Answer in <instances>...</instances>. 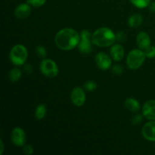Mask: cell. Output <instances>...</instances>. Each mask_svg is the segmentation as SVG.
Here are the masks:
<instances>
[{
    "mask_svg": "<svg viewBox=\"0 0 155 155\" xmlns=\"http://www.w3.org/2000/svg\"><path fill=\"white\" fill-rule=\"evenodd\" d=\"M142 135L148 141L155 142V120H150L143 126Z\"/></svg>",
    "mask_w": 155,
    "mask_h": 155,
    "instance_id": "cell-11",
    "label": "cell"
},
{
    "mask_svg": "<svg viewBox=\"0 0 155 155\" xmlns=\"http://www.w3.org/2000/svg\"><path fill=\"white\" fill-rule=\"evenodd\" d=\"M80 33L72 28H64L59 30L54 36L56 46L64 51H70L78 46Z\"/></svg>",
    "mask_w": 155,
    "mask_h": 155,
    "instance_id": "cell-1",
    "label": "cell"
},
{
    "mask_svg": "<svg viewBox=\"0 0 155 155\" xmlns=\"http://www.w3.org/2000/svg\"><path fill=\"white\" fill-rule=\"evenodd\" d=\"M47 0H27V2L34 8H39L44 5Z\"/></svg>",
    "mask_w": 155,
    "mask_h": 155,
    "instance_id": "cell-22",
    "label": "cell"
},
{
    "mask_svg": "<svg viewBox=\"0 0 155 155\" xmlns=\"http://www.w3.org/2000/svg\"><path fill=\"white\" fill-rule=\"evenodd\" d=\"M40 72L48 78H54L58 75L59 69L57 64L51 59H42L39 65Z\"/></svg>",
    "mask_w": 155,
    "mask_h": 155,
    "instance_id": "cell-5",
    "label": "cell"
},
{
    "mask_svg": "<svg viewBox=\"0 0 155 155\" xmlns=\"http://www.w3.org/2000/svg\"><path fill=\"white\" fill-rule=\"evenodd\" d=\"M36 54L39 58L45 59L47 56L46 48L43 45H38L36 48Z\"/></svg>",
    "mask_w": 155,
    "mask_h": 155,
    "instance_id": "cell-20",
    "label": "cell"
},
{
    "mask_svg": "<svg viewBox=\"0 0 155 155\" xmlns=\"http://www.w3.org/2000/svg\"><path fill=\"white\" fill-rule=\"evenodd\" d=\"M124 72V68L120 64H116L112 68V73L115 75H120Z\"/></svg>",
    "mask_w": 155,
    "mask_h": 155,
    "instance_id": "cell-25",
    "label": "cell"
},
{
    "mask_svg": "<svg viewBox=\"0 0 155 155\" xmlns=\"http://www.w3.org/2000/svg\"><path fill=\"white\" fill-rule=\"evenodd\" d=\"M148 8H149V11L152 13H155V2H151L148 5Z\"/></svg>",
    "mask_w": 155,
    "mask_h": 155,
    "instance_id": "cell-29",
    "label": "cell"
},
{
    "mask_svg": "<svg viewBox=\"0 0 155 155\" xmlns=\"http://www.w3.org/2000/svg\"><path fill=\"white\" fill-rule=\"evenodd\" d=\"M95 63L99 69L102 71H107L111 67V57L107 53L100 51L95 55Z\"/></svg>",
    "mask_w": 155,
    "mask_h": 155,
    "instance_id": "cell-9",
    "label": "cell"
},
{
    "mask_svg": "<svg viewBox=\"0 0 155 155\" xmlns=\"http://www.w3.org/2000/svg\"><path fill=\"white\" fill-rule=\"evenodd\" d=\"M143 114H136L131 120V123L133 125H139L143 120Z\"/></svg>",
    "mask_w": 155,
    "mask_h": 155,
    "instance_id": "cell-24",
    "label": "cell"
},
{
    "mask_svg": "<svg viewBox=\"0 0 155 155\" xmlns=\"http://www.w3.org/2000/svg\"><path fill=\"white\" fill-rule=\"evenodd\" d=\"M126 39V34L124 32L120 31L118 32L116 34V40L119 41V42H124Z\"/></svg>",
    "mask_w": 155,
    "mask_h": 155,
    "instance_id": "cell-27",
    "label": "cell"
},
{
    "mask_svg": "<svg viewBox=\"0 0 155 155\" xmlns=\"http://www.w3.org/2000/svg\"><path fill=\"white\" fill-rule=\"evenodd\" d=\"M86 96L83 88L74 87L71 93V100L73 104L77 107H82L86 102Z\"/></svg>",
    "mask_w": 155,
    "mask_h": 155,
    "instance_id": "cell-7",
    "label": "cell"
},
{
    "mask_svg": "<svg viewBox=\"0 0 155 155\" xmlns=\"http://www.w3.org/2000/svg\"><path fill=\"white\" fill-rule=\"evenodd\" d=\"M132 4L138 8H145L148 7L151 0H130Z\"/></svg>",
    "mask_w": 155,
    "mask_h": 155,
    "instance_id": "cell-19",
    "label": "cell"
},
{
    "mask_svg": "<svg viewBox=\"0 0 155 155\" xmlns=\"http://www.w3.org/2000/svg\"><path fill=\"white\" fill-rule=\"evenodd\" d=\"M143 22V17L140 14H134L128 19V25L131 28H137L142 25Z\"/></svg>",
    "mask_w": 155,
    "mask_h": 155,
    "instance_id": "cell-16",
    "label": "cell"
},
{
    "mask_svg": "<svg viewBox=\"0 0 155 155\" xmlns=\"http://www.w3.org/2000/svg\"><path fill=\"white\" fill-rule=\"evenodd\" d=\"M92 33L87 30H82L80 33V40L78 45V49L82 54H89L92 51Z\"/></svg>",
    "mask_w": 155,
    "mask_h": 155,
    "instance_id": "cell-6",
    "label": "cell"
},
{
    "mask_svg": "<svg viewBox=\"0 0 155 155\" xmlns=\"http://www.w3.org/2000/svg\"><path fill=\"white\" fill-rule=\"evenodd\" d=\"M25 131L21 127H15L11 133V139L17 147H23L26 143Z\"/></svg>",
    "mask_w": 155,
    "mask_h": 155,
    "instance_id": "cell-8",
    "label": "cell"
},
{
    "mask_svg": "<svg viewBox=\"0 0 155 155\" xmlns=\"http://www.w3.org/2000/svg\"><path fill=\"white\" fill-rule=\"evenodd\" d=\"M144 52H145L146 58H154L155 46H154V45H151V46L148 47V48L144 50Z\"/></svg>",
    "mask_w": 155,
    "mask_h": 155,
    "instance_id": "cell-23",
    "label": "cell"
},
{
    "mask_svg": "<svg viewBox=\"0 0 155 155\" xmlns=\"http://www.w3.org/2000/svg\"><path fill=\"white\" fill-rule=\"evenodd\" d=\"M136 42L139 48L143 51L151 45V37L146 32L144 31H141L138 33L136 36Z\"/></svg>",
    "mask_w": 155,
    "mask_h": 155,
    "instance_id": "cell-13",
    "label": "cell"
},
{
    "mask_svg": "<svg viewBox=\"0 0 155 155\" xmlns=\"http://www.w3.org/2000/svg\"><path fill=\"white\" fill-rule=\"evenodd\" d=\"M146 56L143 50L133 49L129 52L127 57V64L130 70H137L145 63Z\"/></svg>",
    "mask_w": 155,
    "mask_h": 155,
    "instance_id": "cell-4",
    "label": "cell"
},
{
    "mask_svg": "<svg viewBox=\"0 0 155 155\" xmlns=\"http://www.w3.org/2000/svg\"><path fill=\"white\" fill-rule=\"evenodd\" d=\"M22 77V72L20 69L15 68L11 70L8 73V79L12 83H16Z\"/></svg>",
    "mask_w": 155,
    "mask_h": 155,
    "instance_id": "cell-18",
    "label": "cell"
},
{
    "mask_svg": "<svg viewBox=\"0 0 155 155\" xmlns=\"http://www.w3.org/2000/svg\"><path fill=\"white\" fill-rule=\"evenodd\" d=\"M47 113V107L45 106V104H40L36 107V110H35V118H36L37 120H41L43 119L45 117Z\"/></svg>",
    "mask_w": 155,
    "mask_h": 155,
    "instance_id": "cell-17",
    "label": "cell"
},
{
    "mask_svg": "<svg viewBox=\"0 0 155 155\" xmlns=\"http://www.w3.org/2000/svg\"><path fill=\"white\" fill-rule=\"evenodd\" d=\"M126 108L131 112H137L140 109V103L137 99L133 98H129L124 102Z\"/></svg>",
    "mask_w": 155,
    "mask_h": 155,
    "instance_id": "cell-15",
    "label": "cell"
},
{
    "mask_svg": "<svg viewBox=\"0 0 155 155\" xmlns=\"http://www.w3.org/2000/svg\"><path fill=\"white\" fill-rule=\"evenodd\" d=\"M24 71H25L27 74H32L33 71V66H32L31 64H27L24 65Z\"/></svg>",
    "mask_w": 155,
    "mask_h": 155,
    "instance_id": "cell-28",
    "label": "cell"
},
{
    "mask_svg": "<svg viewBox=\"0 0 155 155\" xmlns=\"http://www.w3.org/2000/svg\"><path fill=\"white\" fill-rule=\"evenodd\" d=\"M125 50L120 44H114L110 48V55L115 61H120L124 57Z\"/></svg>",
    "mask_w": 155,
    "mask_h": 155,
    "instance_id": "cell-14",
    "label": "cell"
},
{
    "mask_svg": "<svg viewBox=\"0 0 155 155\" xmlns=\"http://www.w3.org/2000/svg\"><path fill=\"white\" fill-rule=\"evenodd\" d=\"M92 41L93 45L106 48L114 44L116 34L109 27H100L92 34Z\"/></svg>",
    "mask_w": 155,
    "mask_h": 155,
    "instance_id": "cell-2",
    "label": "cell"
},
{
    "mask_svg": "<svg viewBox=\"0 0 155 155\" xmlns=\"http://www.w3.org/2000/svg\"><path fill=\"white\" fill-rule=\"evenodd\" d=\"M5 146H4V142H3L2 139L0 140V155H2L4 152Z\"/></svg>",
    "mask_w": 155,
    "mask_h": 155,
    "instance_id": "cell-30",
    "label": "cell"
},
{
    "mask_svg": "<svg viewBox=\"0 0 155 155\" xmlns=\"http://www.w3.org/2000/svg\"><path fill=\"white\" fill-rule=\"evenodd\" d=\"M97 88V84L92 80H88L84 83V89L89 92L95 91Z\"/></svg>",
    "mask_w": 155,
    "mask_h": 155,
    "instance_id": "cell-21",
    "label": "cell"
},
{
    "mask_svg": "<svg viewBox=\"0 0 155 155\" xmlns=\"http://www.w3.org/2000/svg\"><path fill=\"white\" fill-rule=\"evenodd\" d=\"M15 16L18 19L27 18L31 13V5L26 3H21L15 9Z\"/></svg>",
    "mask_w": 155,
    "mask_h": 155,
    "instance_id": "cell-12",
    "label": "cell"
},
{
    "mask_svg": "<svg viewBox=\"0 0 155 155\" xmlns=\"http://www.w3.org/2000/svg\"><path fill=\"white\" fill-rule=\"evenodd\" d=\"M28 58V51L22 44H17L14 45L9 53V59L13 64L21 66L25 64Z\"/></svg>",
    "mask_w": 155,
    "mask_h": 155,
    "instance_id": "cell-3",
    "label": "cell"
},
{
    "mask_svg": "<svg viewBox=\"0 0 155 155\" xmlns=\"http://www.w3.org/2000/svg\"><path fill=\"white\" fill-rule=\"evenodd\" d=\"M23 152L26 155H32L34 152V150L32 145H24L23 146Z\"/></svg>",
    "mask_w": 155,
    "mask_h": 155,
    "instance_id": "cell-26",
    "label": "cell"
},
{
    "mask_svg": "<svg viewBox=\"0 0 155 155\" xmlns=\"http://www.w3.org/2000/svg\"><path fill=\"white\" fill-rule=\"evenodd\" d=\"M144 117L148 120H155V100H148L144 104L142 109Z\"/></svg>",
    "mask_w": 155,
    "mask_h": 155,
    "instance_id": "cell-10",
    "label": "cell"
}]
</instances>
